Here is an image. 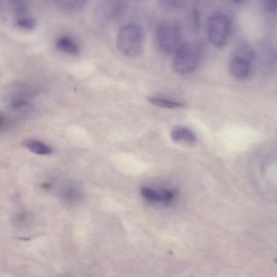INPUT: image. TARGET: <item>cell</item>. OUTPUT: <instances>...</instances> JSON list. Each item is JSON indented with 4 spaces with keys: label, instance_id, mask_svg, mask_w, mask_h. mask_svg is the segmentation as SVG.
<instances>
[{
    "label": "cell",
    "instance_id": "obj_12",
    "mask_svg": "<svg viewBox=\"0 0 277 277\" xmlns=\"http://www.w3.org/2000/svg\"><path fill=\"white\" fill-rule=\"evenodd\" d=\"M56 45L58 49L70 55L78 56L80 53L79 47L69 38H60L57 40Z\"/></svg>",
    "mask_w": 277,
    "mask_h": 277
},
{
    "label": "cell",
    "instance_id": "obj_8",
    "mask_svg": "<svg viewBox=\"0 0 277 277\" xmlns=\"http://www.w3.org/2000/svg\"><path fill=\"white\" fill-rule=\"evenodd\" d=\"M22 145L29 150L30 152L40 156L52 154L53 149L49 146L36 139H28L24 141Z\"/></svg>",
    "mask_w": 277,
    "mask_h": 277
},
{
    "label": "cell",
    "instance_id": "obj_7",
    "mask_svg": "<svg viewBox=\"0 0 277 277\" xmlns=\"http://www.w3.org/2000/svg\"><path fill=\"white\" fill-rule=\"evenodd\" d=\"M171 138L178 143L192 144L197 140L195 134L190 130L184 128H178L173 129L171 133Z\"/></svg>",
    "mask_w": 277,
    "mask_h": 277
},
{
    "label": "cell",
    "instance_id": "obj_5",
    "mask_svg": "<svg viewBox=\"0 0 277 277\" xmlns=\"http://www.w3.org/2000/svg\"><path fill=\"white\" fill-rule=\"evenodd\" d=\"M251 70V62L244 56H235L230 63L231 73L234 77L239 79H244L248 78L250 74Z\"/></svg>",
    "mask_w": 277,
    "mask_h": 277
},
{
    "label": "cell",
    "instance_id": "obj_15",
    "mask_svg": "<svg viewBox=\"0 0 277 277\" xmlns=\"http://www.w3.org/2000/svg\"><path fill=\"white\" fill-rule=\"evenodd\" d=\"M266 9L268 12H275L277 8L276 1H268L266 2Z\"/></svg>",
    "mask_w": 277,
    "mask_h": 277
},
{
    "label": "cell",
    "instance_id": "obj_16",
    "mask_svg": "<svg viewBox=\"0 0 277 277\" xmlns=\"http://www.w3.org/2000/svg\"><path fill=\"white\" fill-rule=\"evenodd\" d=\"M3 119H2V117H0V125H1L3 123Z\"/></svg>",
    "mask_w": 277,
    "mask_h": 277
},
{
    "label": "cell",
    "instance_id": "obj_2",
    "mask_svg": "<svg viewBox=\"0 0 277 277\" xmlns=\"http://www.w3.org/2000/svg\"><path fill=\"white\" fill-rule=\"evenodd\" d=\"M201 56L200 46L190 43L183 44L176 49L173 61V69L180 74L191 73L197 68Z\"/></svg>",
    "mask_w": 277,
    "mask_h": 277
},
{
    "label": "cell",
    "instance_id": "obj_6",
    "mask_svg": "<svg viewBox=\"0 0 277 277\" xmlns=\"http://www.w3.org/2000/svg\"><path fill=\"white\" fill-rule=\"evenodd\" d=\"M140 191L142 196L151 202L169 204L171 202L174 197V193L170 190H165L158 192L152 189L145 187L141 188Z\"/></svg>",
    "mask_w": 277,
    "mask_h": 277
},
{
    "label": "cell",
    "instance_id": "obj_1",
    "mask_svg": "<svg viewBox=\"0 0 277 277\" xmlns=\"http://www.w3.org/2000/svg\"><path fill=\"white\" fill-rule=\"evenodd\" d=\"M145 34L137 24H128L122 27L117 34L116 46L124 55L130 57L140 56L144 52Z\"/></svg>",
    "mask_w": 277,
    "mask_h": 277
},
{
    "label": "cell",
    "instance_id": "obj_11",
    "mask_svg": "<svg viewBox=\"0 0 277 277\" xmlns=\"http://www.w3.org/2000/svg\"><path fill=\"white\" fill-rule=\"evenodd\" d=\"M86 4V1L77 0H63L56 2L58 9L63 12L68 14L78 13L83 10Z\"/></svg>",
    "mask_w": 277,
    "mask_h": 277
},
{
    "label": "cell",
    "instance_id": "obj_9",
    "mask_svg": "<svg viewBox=\"0 0 277 277\" xmlns=\"http://www.w3.org/2000/svg\"><path fill=\"white\" fill-rule=\"evenodd\" d=\"M104 6V14L108 19H114L120 16L127 8V4L124 2H110Z\"/></svg>",
    "mask_w": 277,
    "mask_h": 277
},
{
    "label": "cell",
    "instance_id": "obj_14",
    "mask_svg": "<svg viewBox=\"0 0 277 277\" xmlns=\"http://www.w3.org/2000/svg\"><path fill=\"white\" fill-rule=\"evenodd\" d=\"M160 5L164 9L166 10L174 9L175 8H178L184 5L183 2L173 1H162L160 2Z\"/></svg>",
    "mask_w": 277,
    "mask_h": 277
},
{
    "label": "cell",
    "instance_id": "obj_4",
    "mask_svg": "<svg viewBox=\"0 0 277 277\" xmlns=\"http://www.w3.org/2000/svg\"><path fill=\"white\" fill-rule=\"evenodd\" d=\"M158 47L165 54H170L177 49L180 37V29L177 24L163 23L158 26L156 33Z\"/></svg>",
    "mask_w": 277,
    "mask_h": 277
},
{
    "label": "cell",
    "instance_id": "obj_10",
    "mask_svg": "<svg viewBox=\"0 0 277 277\" xmlns=\"http://www.w3.org/2000/svg\"><path fill=\"white\" fill-rule=\"evenodd\" d=\"M15 23L16 26L26 30H32L35 28L36 21L26 10L16 12L15 17Z\"/></svg>",
    "mask_w": 277,
    "mask_h": 277
},
{
    "label": "cell",
    "instance_id": "obj_3",
    "mask_svg": "<svg viewBox=\"0 0 277 277\" xmlns=\"http://www.w3.org/2000/svg\"><path fill=\"white\" fill-rule=\"evenodd\" d=\"M231 22L228 17L222 13H216L209 17L207 24L208 38L217 47H222L230 36Z\"/></svg>",
    "mask_w": 277,
    "mask_h": 277
},
{
    "label": "cell",
    "instance_id": "obj_13",
    "mask_svg": "<svg viewBox=\"0 0 277 277\" xmlns=\"http://www.w3.org/2000/svg\"><path fill=\"white\" fill-rule=\"evenodd\" d=\"M148 100L150 104L161 108L168 109H177L182 108L184 105L176 101L161 97H148Z\"/></svg>",
    "mask_w": 277,
    "mask_h": 277
}]
</instances>
